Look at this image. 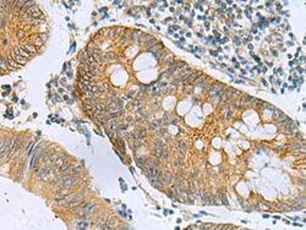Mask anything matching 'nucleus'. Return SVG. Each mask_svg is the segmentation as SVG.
Returning <instances> with one entry per match:
<instances>
[{
    "label": "nucleus",
    "instance_id": "16",
    "mask_svg": "<svg viewBox=\"0 0 306 230\" xmlns=\"http://www.w3.org/2000/svg\"><path fill=\"white\" fill-rule=\"evenodd\" d=\"M162 48H163L162 44H156L154 47L148 48V52L153 53V54H158V53H162V52H161V50H162Z\"/></svg>",
    "mask_w": 306,
    "mask_h": 230
},
{
    "label": "nucleus",
    "instance_id": "3",
    "mask_svg": "<svg viewBox=\"0 0 306 230\" xmlns=\"http://www.w3.org/2000/svg\"><path fill=\"white\" fill-rule=\"evenodd\" d=\"M273 119L277 120V121H279V122H284L288 117H286V115L284 114L283 111H280L279 109H274L273 110Z\"/></svg>",
    "mask_w": 306,
    "mask_h": 230
},
{
    "label": "nucleus",
    "instance_id": "7",
    "mask_svg": "<svg viewBox=\"0 0 306 230\" xmlns=\"http://www.w3.org/2000/svg\"><path fill=\"white\" fill-rule=\"evenodd\" d=\"M50 174V168H48V166H44L41 171H39V174H38V176H39V179L42 180H47L48 179V176H49Z\"/></svg>",
    "mask_w": 306,
    "mask_h": 230
},
{
    "label": "nucleus",
    "instance_id": "21",
    "mask_svg": "<svg viewBox=\"0 0 306 230\" xmlns=\"http://www.w3.org/2000/svg\"><path fill=\"white\" fill-rule=\"evenodd\" d=\"M202 198H203V201H205V203H206V204H212V202H213V201H212V197H211V196L208 195V193H203V195H202Z\"/></svg>",
    "mask_w": 306,
    "mask_h": 230
},
{
    "label": "nucleus",
    "instance_id": "1",
    "mask_svg": "<svg viewBox=\"0 0 306 230\" xmlns=\"http://www.w3.org/2000/svg\"><path fill=\"white\" fill-rule=\"evenodd\" d=\"M77 181H79V178H77L75 174L64 175L59 181H58V185L65 190H69L70 187H72V186H75L77 184Z\"/></svg>",
    "mask_w": 306,
    "mask_h": 230
},
{
    "label": "nucleus",
    "instance_id": "10",
    "mask_svg": "<svg viewBox=\"0 0 306 230\" xmlns=\"http://www.w3.org/2000/svg\"><path fill=\"white\" fill-rule=\"evenodd\" d=\"M104 108H105V107H104L103 103L97 102V103H96V114H94V115H97V116H98V115H102V114H103V111H104Z\"/></svg>",
    "mask_w": 306,
    "mask_h": 230
},
{
    "label": "nucleus",
    "instance_id": "8",
    "mask_svg": "<svg viewBox=\"0 0 306 230\" xmlns=\"http://www.w3.org/2000/svg\"><path fill=\"white\" fill-rule=\"evenodd\" d=\"M154 154H156V157H158V158H166V157H168V152L164 151L162 147H156Z\"/></svg>",
    "mask_w": 306,
    "mask_h": 230
},
{
    "label": "nucleus",
    "instance_id": "17",
    "mask_svg": "<svg viewBox=\"0 0 306 230\" xmlns=\"http://www.w3.org/2000/svg\"><path fill=\"white\" fill-rule=\"evenodd\" d=\"M152 39H154L152 36H151V34H142V37L140 38V42H142V43H146L147 44L148 42H151L152 41Z\"/></svg>",
    "mask_w": 306,
    "mask_h": 230
},
{
    "label": "nucleus",
    "instance_id": "12",
    "mask_svg": "<svg viewBox=\"0 0 306 230\" xmlns=\"http://www.w3.org/2000/svg\"><path fill=\"white\" fill-rule=\"evenodd\" d=\"M22 48L25 49L26 52H28V53H30L31 55H32V54H36V53H37V48H36L35 45H33V44L27 43V44H25V45H23Z\"/></svg>",
    "mask_w": 306,
    "mask_h": 230
},
{
    "label": "nucleus",
    "instance_id": "6",
    "mask_svg": "<svg viewBox=\"0 0 306 230\" xmlns=\"http://www.w3.org/2000/svg\"><path fill=\"white\" fill-rule=\"evenodd\" d=\"M14 53L16 54V55H20V56H23V58H30L31 56V54L28 53V52H26L25 49H23L22 47H15L14 48Z\"/></svg>",
    "mask_w": 306,
    "mask_h": 230
},
{
    "label": "nucleus",
    "instance_id": "26",
    "mask_svg": "<svg viewBox=\"0 0 306 230\" xmlns=\"http://www.w3.org/2000/svg\"><path fill=\"white\" fill-rule=\"evenodd\" d=\"M301 146H303V145H301L300 142H295V143L293 145V148H300Z\"/></svg>",
    "mask_w": 306,
    "mask_h": 230
},
{
    "label": "nucleus",
    "instance_id": "5",
    "mask_svg": "<svg viewBox=\"0 0 306 230\" xmlns=\"http://www.w3.org/2000/svg\"><path fill=\"white\" fill-rule=\"evenodd\" d=\"M6 64H7L9 70H16V69L21 67V65H18V64H17L15 60H14V58H12V56H7V58H6Z\"/></svg>",
    "mask_w": 306,
    "mask_h": 230
},
{
    "label": "nucleus",
    "instance_id": "28",
    "mask_svg": "<svg viewBox=\"0 0 306 230\" xmlns=\"http://www.w3.org/2000/svg\"><path fill=\"white\" fill-rule=\"evenodd\" d=\"M180 148H181V149H185V148H186V145L184 143V142H180Z\"/></svg>",
    "mask_w": 306,
    "mask_h": 230
},
{
    "label": "nucleus",
    "instance_id": "24",
    "mask_svg": "<svg viewBox=\"0 0 306 230\" xmlns=\"http://www.w3.org/2000/svg\"><path fill=\"white\" fill-rule=\"evenodd\" d=\"M16 36H17L18 39H23V38H25V36H26V33L23 32L22 29H20V31H17V34H16Z\"/></svg>",
    "mask_w": 306,
    "mask_h": 230
},
{
    "label": "nucleus",
    "instance_id": "13",
    "mask_svg": "<svg viewBox=\"0 0 306 230\" xmlns=\"http://www.w3.org/2000/svg\"><path fill=\"white\" fill-rule=\"evenodd\" d=\"M14 60H15L18 65H25V64H27V60L28 59L27 58H23V56H20V55H16V54H14Z\"/></svg>",
    "mask_w": 306,
    "mask_h": 230
},
{
    "label": "nucleus",
    "instance_id": "11",
    "mask_svg": "<svg viewBox=\"0 0 306 230\" xmlns=\"http://www.w3.org/2000/svg\"><path fill=\"white\" fill-rule=\"evenodd\" d=\"M172 181H173V178H172L170 174L167 173V171L162 173V183H164V184H172Z\"/></svg>",
    "mask_w": 306,
    "mask_h": 230
},
{
    "label": "nucleus",
    "instance_id": "22",
    "mask_svg": "<svg viewBox=\"0 0 306 230\" xmlns=\"http://www.w3.org/2000/svg\"><path fill=\"white\" fill-rule=\"evenodd\" d=\"M42 22H44V18H32L30 21L31 24H39Z\"/></svg>",
    "mask_w": 306,
    "mask_h": 230
},
{
    "label": "nucleus",
    "instance_id": "15",
    "mask_svg": "<svg viewBox=\"0 0 306 230\" xmlns=\"http://www.w3.org/2000/svg\"><path fill=\"white\" fill-rule=\"evenodd\" d=\"M32 43H33V45L42 47V45H43V43H44V42L42 41L41 36H33V37H32Z\"/></svg>",
    "mask_w": 306,
    "mask_h": 230
},
{
    "label": "nucleus",
    "instance_id": "23",
    "mask_svg": "<svg viewBox=\"0 0 306 230\" xmlns=\"http://www.w3.org/2000/svg\"><path fill=\"white\" fill-rule=\"evenodd\" d=\"M295 203H298L299 206H301V207H303V206L305 204V198H304V197H299V198H296V199H295Z\"/></svg>",
    "mask_w": 306,
    "mask_h": 230
},
{
    "label": "nucleus",
    "instance_id": "14",
    "mask_svg": "<svg viewBox=\"0 0 306 230\" xmlns=\"http://www.w3.org/2000/svg\"><path fill=\"white\" fill-rule=\"evenodd\" d=\"M255 102V98L254 97H250V96H244L242 97V100L240 102L241 105H250L251 103Z\"/></svg>",
    "mask_w": 306,
    "mask_h": 230
},
{
    "label": "nucleus",
    "instance_id": "9",
    "mask_svg": "<svg viewBox=\"0 0 306 230\" xmlns=\"http://www.w3.org/2000/svg\"><path fill=\"white\" fill-rule=\"evenodd\" d=\"M69 160V158H67L66 155H62V157H59V158H58L55 161H54V165L56 166V169H59L60 166L64 164V163H66V161Z\"/></svg>",
    "mask_w": 306,
    "mask_h": 230
},
{
    "label": "nucleus",
    "instance_id": "20",
    "mask_svg": "<svg viewBox=\"0 0 306 230\" xmlns=\"http://www.w3.org/2000/svg\"><path fill=\"white\" fill-rule=\"evenodd\" d=\"M66 196H67L66 191H59V192H58V193L55 195V199H56V201H60V199H62V198H65Z\"/></svg>",
    "mask_w": 306,
    "mask_h": 230
},
{
    "label": "nucleus",
    "instance_id": "27",
    "mask_svg": "<svg viewBox=\"0 0 306 230\" xmlns=\"http://www.w3.org/2000/svg\"><path fill=\"white\" fill-rule=\"evenodd\" d=\"M105 56H107L105 59H108V60H111V59H114V54H107Z\"/></svg>",
    "mask_w": 306,
    "mask_h": 230
},
{
    "label": "nucleus",
    "instance_id": "19",
    "mask_svg": "<svg viewBox=\"0 0 306 230\" xmlns=\"http://www.w3.org/2000/svg\"><path fill=\"white\" fill-rule=\"evenodd\" d=\"M70 166H71V164L69 163V161H66V163H64V164H62V165L60 166L59 169H58V171H59V173H62V174H64L65 171L70 168Z\"/></svg>",
    "mask_w": 306,
    "mask_h": 230
},
{
    "label": "nucleus",
    "instance_id": "25",
    "mask_svg": "<svg viewBox=\"0 0 306 230\" xmlns=\"http://www.w3.org/2000/svg\"><path fill=\"white\" fill-rule=\"evenodd\" d=\"M39 36H41V38H42V41H43V42H45V41H47V38H48V34H47V33L39 34Z\"/></svg>",
    "mask_w": 306,
    "mask_h": 230
},
{
    "label": "nucleus",
    "instance_id": "18",
    "mask_svg": "<svg viewBox=\"0 0 306 230\" xmlns=\"http://www.w3.org/2000/svg\"><path fill=\"white\" fill-rule=\"evenodd\" d=\"M94 207V203L93 202H88V203H83L81 206V209L83 210V212H86V210H91L92 208Z\"/></svg>",
    "mask_w": 306,
    "mask_h": 230
},
{
    "label": "nucleus",
    "instance_id": "2",
    "mask_svg": "<svg viewBox=\"0 0 306 230\" xmlns=\"http://www.w3.org/2000/svg\"><path fill=\"white\" fill-rule=\"evenodd\" d=\"M146 173H147V175H159L157 164L153 163V161H148L146 164Z\"/></svg>",
    "mask_w": 306,
    "mask_h": 230
},
{
    "label": "nucleus",
    "instance_id": "4",
    "mask_svg": "<svg viewBox=\"0 0 306 230\" xmlns=\"http://www.w3.org/2000/svg\"><path fill=\"white\" fill-rule=\"evenodd\" d=\"M148 180L151 181V184H152L154 187H159L163 183H162V179H159V175H147Z\"/></svg>",
    "mask_w": 306,
    "mask_h": 230
}]
</instances>
